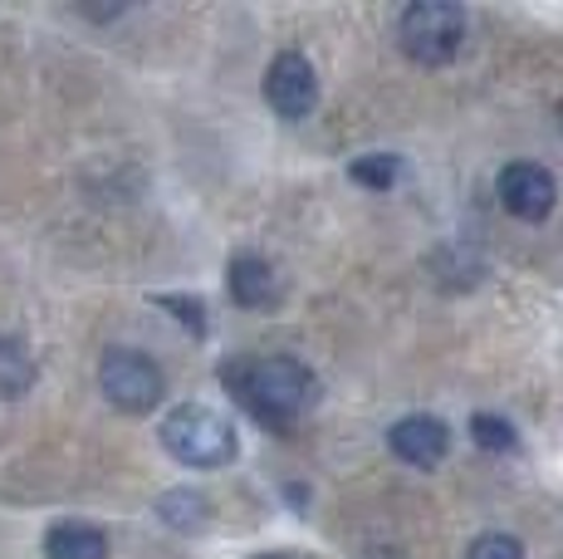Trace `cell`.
<instances>
[{
  "label": "cell",
  "instance_id": "14",
  "mask_svg": "<svg viewBox=\"0 0 563 559\" xmlns=\"http://www.w3.org/2000/svg\"><path fill=\"white\" fill-rule=\"evenodd\" d=\"M465 559H525V545H519L515 535L490 530V535H481V540L471 545V555H465Z\"/></svg>",
  "mask_w": 563,
  "mask_h": 559
},
{
  "label": "cell",
  "instance_id": "10",
  "mask_svg": "<svg viewBox=\"0 0 563 559\" xmlns=\"http://www.w3.org/2000/svg\"><path fill=\"white\" fill-rule=\"evenodd\" d=\"M35 388V353L25 349V339L0 335V397H25Z\"/></svg>",
  "mask_w": 563,
  "mask_h": 559
},
{
  "label": "cell",
  "instance_id": "4",
  "mask_svg": "<svg viewBox=\"0 0 563 559\" xmlns=\"http://www.w3.org/2000/svg\"><path fill=\"white\" fill-rule=\"evenodd\" d=\"M99 388L103 397L118 407V413H153L162 403V393H167V379H162V369L147 353L137 349H108L103 363H99Z\"/></svg>",
  "mask_w": 563,
  "mask_h": 559
},
{
  "label": "cell",
  "instance_id": "3",
  "mask_svg": "<svg viewBox=\"0 0 563 559\" xmlns=\"http://www.w3.org/2000/svg\"><path fill=\"white\" fill-rule=\"evenodd\" d=\"M397 40L417 64H451L465 50V10L451 0H417L397 15Z\"/></svg>",
  "mask_w": 563,
  "mask_h": 559
},
{
  "label": "cell",
  "instance_id": "11",
  "mask_svg": "<svg viewBox=\"0 0 563 559\" xmlns=\"http://www.w3.org/2000/svg\"><path fill=\"white\" fill-rule=\"evenodd\" d=\"M157 515L172 525V530H187V535H197L211 525V511H206L201 491H167V496L157 501Z\"/></svg>",
  "mask_w": 563,
  "mask_h": 559
},
{
  "label": "cell",
  "instance_id": "5",
  "mask_svg": "<svg viewBox=\"0 0 563 559\" xmlns=\"http://www.w3.org/2000/svg\"><path fill=\"white\" fill-rule=\"evenodd\" d=\"M265 99L279 118H309L319 103V74H313L309 55L299 50H279L265 74Z\"/></svg>",
  "mask_w": 563,
  "mask_h": 559
},
{
  "label": "cell",
  "instance_id": "17",
  "mask_svg": "<svg viewBox=\"0 0 563 559\" xmlns=\"http://www.w3.org/2000/svg\"><path fill=\"white\" fill-rule=\"evenodd\" d=\"M559 128H563V109H559Z\"/></svg>",
  "mask_w": 563,
  "mask_h": 559
},
{
  "label": "cell",
  "instance_id": "16",
  "mask_svg": "<svg viewBox=\"0 0 563 559\" xmlns=\"http://www.w3.org/2000/svg\"><path fill=\"white\" fill-rule=\"evenodd\" d=\"M260 559H285V555H260Z\"/></svg>",
  "mask_w": 563,
  "mask_h": 559
},
{
  "label": "cell",
  "instance_id": "6",
  "mask_svg": "<svg viewBox=\"0 0 563 559\" xmlns=\"http://www.w3.org/2000/svg\"><path fill=\"white\" fill-rule=\"evenodd\" d=\"M500 207L510 211L515 221H544L549 211L559 207V182L549 167L539 163H510L500 172Z\"/></svg>",
  "mask_w": 563,
  "mask_h": 559
},
{
  "label": "cell",
  "instance_id": "15",
  "mask_svg": "<svg viewBox=\"0 0 563 559\" xmlns=\"http://www.w3.org/2000/svg\"><path fill=\"white\" fill-rule=\"evenodd\" d=\"M157 305L162 309H172L177 319H187L191 325V335H206V319H201V305L197 299H181V295H157Z\"/></svg>",
  "mask_w": 563,
  "mask_h": 559
},
{
  "label": "cell",
  "instance_id": "13",
  "mask_svg": "<svg viewBox=\"0 0 563 559\" xmlns=\"http://www.w3.org/2000/svg\"><path fill=\"white\" fill-rule=\"evenodd\" d=\"M397 172H402V163H397L393 153H367L353 163V182L358 187H377V191H387L397 182Z\"/></svg>",
  "mask_w": 563,
  "mask_h": 559
},
{
  "label": "cell",
  "instance_id": "2",
  "mask_svg": "<svg viewBox=\"0 0 563 559\" xmlns=\"http://www.w3.org/2000/svg\"><path fill=\"white\" fill-rule=\"evenodd\" d=\"M162 447H167V457H177L181 467H231L235 451H241L235 427L201 403L172 407L167 423H162Z\"/></svg>",
  "mask_w": 563,
  "mask_h": 559
},
{
  "label": "cell",
  "instance_id": "1",
  "mask_svg": "<svg viewBox=\"0 0 563 559\" xmlns=\"http://www.w3.org/2000/svg\"><path fill=\"white\" fill-rule=\"evenodd\" d=\"M231 388L251 403L255 417L265 423H295L319 403V379L309 363L299 359H255V363H235L225 369Z\"/></svg>",
  "mask_w": 563,
  "mask_h": 559
},
{
  "label": "cell",
  "instance_id": "12",
  "mask_svg": "<svg viewBox=\"0 0 563 559\" xmlns=\"http://www.w3.org/2000/svg\"><path fill=\"white\" fill-rule=\"evenodd\" d=\"M471 437H475V447H485V451H515V442H519L510 417H495V413H475Z\"/></svg>",
  "mask_w": 563,
  "mask_h": 559
},
{
  "label": "cell",
  "instance_id": "9",
  "mask_svg": "<svg viewBox=\"0 0 563 559\" xmlns=\"http://www.w3.org/2000/svg\"><path fill=\"white\" fill-rule=\"evenodd\" d=\"M45 559H108V535L89 520H59L45 535Z\"/></svg>",
  "mask_w": 563,
  "mask_h": 559
},
{
  "label": "cell",
  "instance_id": "7",
  "mask_svg": "<svg viewBox=\"0 0 563 559\" xmlns=\"http://www.w3.org/2000/svg\"><path fill=\"white\" fill-rule=\"evenodd\" d=\"M387 447H393V457L407 461V467L431 471V467H441V461H446L451 427L441 423V417H431V413H411V417H402V423H393Z\"/></svg>",
  "mask_w": 563,
  "mask_h": 559
},
{
  "label": "cell",
  "instance_id": "8",
  "mask_svg": "<svg viewBox=\"0 0 563 559\" xmlns=\"http://www.w3.org/2000/svg\"><path fill=\"white\" fill-rule=\"evenodd\" d=\"M225 285H231L235 305H245V309H269V305H279V295H285L275 261H265L260 251H235L231 271H225Z\"/></svg>",
  "mask_w": 563,
  "mask_h": 559
}]
</instances>
